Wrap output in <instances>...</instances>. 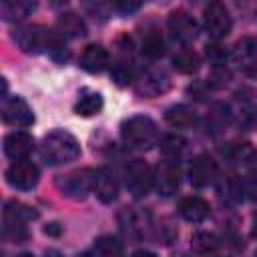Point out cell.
Returning a JSON list of instances; mask_svg holds the SVG:
<instances>
[{"label": "cell", "mask_w": 257, "mask_h": 257, "mask_svg": "<svg viewBox=\"0 0 257 257\" xmlns=\"http://www.w3.org/2000/svg\"><path fill=\"white\" fill-rule=\"evenodd\" d=\"M40 155L48 165H66L80 157V145L74 135L64 128H56L42 139Z\"/></svg>", "instance_id": "obj_1"}, {"label": "cell", "mask_w": 257, "mask_h": 257, "mask_svg": "<svg viewBox=\"0 0 257 257\" xmlns=\"http://www.w3.org/2000/svg\"><path fill=\"white\" fill-rule=\"evenodd\" d=\"M120 139L124 145L137 151H149L159 141V128L157 122L151 116L135 114L120 122Z\"/></svg>", "instance_id": "obj_2"}, {"label": "cell", "mask_w": 257, "mask_h": 257, "mask_svg": "<svg viewBox=\"0 0 257 257\" xmlns=\"http://www.w3.org/2000/svg\"><path fill=\"white\" fill-rule=\"evenodd\" d=\"M98 169H78L68 175H62L56 181V187L60 193L68 199H84L88 193H94Z\"/></svg>", "instance_id": "obj_3"}, {"label": "cell", "mask_w": 257, "mask_h": 257, "mask_svg": "<svg viewBox=\"0 0 257 257\" xmlns=\"http://www.w3.org/2000/svg\"><path fill=\"white\" fill-rule=\"evenodd\" d=\"M124 185L133 197L141 199L151 191V187H155V171L147 161L133 159L124 169Z\"/></svg>", "instance_id": "obj_4"}, {"label": "cell", "mask_w": 257, "mask_h": 257, "mask_svg": "<svg viewBox=\"0 0 257 257\" xmlns=\"http://www.w3.org/2000/svg\"><path fill=\"white\" fill-rule=\"evenodd\" d=\"M203 26L209 32L211 38L221 40L231 32L233 20H231V12L225 4L221 2H211L209 6H205L203 10Z\"/></svg>", "instance_id": "obj_5"}, {"label": "cell", "mask_w": 257, "mask_h": 257, "mask_svg": "<svg viewBox=\"0 0 257 257\" xmlns=\"http://www.w3.org/2000/svg\"><path fill=\"white\" fill-rule=\"evenodd\" d=\"M40 179V171L38 167L28 161V159H22V161H14L8 169H6V183L14 189H20V191H28V189H34L36 183Z\"/></svg>", "instance_id": "obj_6"}, {"label": "cell", "mask_w": 257, "mask_h": 257, "mask_svg": "<svg viewBox=\"0 0 257 257\" xmlns=\"http://www.w3.org/2000/svg\"><path fill=\"white\" fill-rule=\"evenodd\" d=\"M2 120L10 126L26 128L34 122V112L22 96H4L2 102Z\"/></svg>", "instance_id": "obj_7"}, {"label": "cell", "mask_w": 257, "mask_h": 257, "mask_svg": "<svg viewBox=\"0 0 257 257\" xmlns=\"http://www.w3.org/2000/svg\"><path fill=\"white\" fill-rule=\"evenodd\" d=\"M171 86V78L165 70H159V68H149L141 74H137V80H135V88L141 96H147V98H155L163 92H167Z\"/></svg>", "instance_id": "obj_8"}, {"label": "cell", "mask_w": 257, "mask_h": 257, "mask_svg": "<svg viewBox=\"0 0 257 257\" xmlns=\"http://www.w3.org/2000/svg\"><path fill=\"white\" fill-rule=\"evenodd\" d=\"M233 60L243 74L257 78V36L237 40L233 46Z\"/></svg>", "instance_id": "obj_9"}, {"label": "cell", "mask_w": 257, "mask_h": 257, "mask_svg": "<svg viewBox=\"0 0 257 257\" xmlns=\"http://www.w3.org/2000/svg\"><path fill=\"white\" fill-rule=\"evenodd\" d=\"M181 185V169L173 159H165L155 169V189L163 197H171L177 193Z\"/></svg>", "instance_id": "obj_10"}, {"label": "cell", "mask_w": 257, "mask_h": 257, "mask_svg": "<svg viewBox=\"0 0 257 257\" xmlns=\"http://www.w3.org/2000/svg\"><path fill=\"white\" fill-rule=\"evenodd\" d=\"M167 28L177 42H191L197 36V20L187 10H173L167 18Z\"/></svg>", "instance_id": "obj_11"}, {"label": "cell", "mask_w": 257, "mask_h": 257, "mask_svg": "<svg viewBox=\"0 0 257 257\" xmlns=\"http://www.w3.org/2000/svg\"><path fill=\"white\" fill-rule=\"evenodd\" d=\"M217 163L209 155H197L189 169V179L195 187H207L217 179Z\"/></svg>", "instance_id": "obj_12"}, {"label": "cell", "mask_w": 257, "mask_h": 257, "mask_svg": "<svg viewBox=\"0 0 257 257\" xmlns=\"http://www.w3.org/2000/svg\"><path fill=\"white\" fill-rule=\"evenodd\" d=\"M34 151V139L32 135L24 131H14L4 137V155L12 161L28 159V155Z\"/></svg>", "instance_id": "obj_13"}, {"label": "cell", "mask_w": 257, "mask_h": 257, "mask_svg": "<svg viewBox=\"0 0 257 257\" xmlns=\"http://www.w3.org/2000/svg\"><path fill=\"white\" fill-rule=\"evenodd\" d=\"M78 62H80V68H84L86 72L98 74V72H102V70L108 68V64H110V54H108V50H106L104 46H100V44H88V46L82 50Z\"/></svg>", "instance_id": "obj_14"}, {"label": "cell", "mask_w": 257, "mask_h": 257, "mask_svg": "<svg viewBox=\"0 0 257 257\" xmlns=\"http://www.w3.org/2000/svg\"><path fill=\"white\" fill-rule=\"evenodd\" d=\"M179 213L189 223H201L209 215V203L203 197L189 195V197H183L179 201Z\"/></svg>", "instance_id": "obj_15"}, {"label": "cell", "mask_w": 257, "mask_h": 257, "mask_svg": "<svg viewBox=\"0 0 257 257\" xmlns=\"http://www.w3.org/2000/svg\"><path fill=\"white\" fill-rule=\"evenodd\" d=\"M94 193L102 203H112L118 197V181L108 169H98L96 183H94Z\"/></svg>", "instance_id": "obj_16"}, {"label": "cell", "mask_w": 257, "mask_h": 257, "mask_svg": "<svg viewBox=\"0 0 257 257\" xmlns=\"http://www.w3.org/2000/svg\"><path fill=\"white\" fill-rule=\"evenodd\" d=\"M165 118L171 126H177V128H189L193 124H197L199 120V114L193 106L189 104H173L167 108L165 112Z\"/></svg>", "instance_id": "obj_17"}, {"label": "cell", "mask_w": 257, "mask_h": 257, "mask_svg": "<svg viewBox=\"0 0 257 257\" xmlns=\"http://www.w3.org/2000/svg\"><path fill=\"white\" fill-rule=\"evenodd\" d=\"M56 32L62 38H80L86 34V24L84 20L74 14V12H64L56 20Z\"/></svg>", "instance_id": "obj_18"}, {"label": "cell", "mask_w": 257, "mask_h": 257, "mask_svg": "<svg viewBox=\"0 0 257 257\" xmlns=\"http://www.w3.org/2000/svg\"><path fill=\"white\" fill-rule=\"evenodd\" d=\"M104 106V100H102V94L96 92V90H80L76 102H74V112L78 116H92V114H98Z\"/></svg>", "instance_id": "obj_19"}, {"label": "cell", "mask_w": 257, "mask_h": 257, "mask_svg": "<svg viewBox=\"0 0 257 257\" xmlns=\"http://www.w3.org/2000/svg\"><path fill=\"white\" fill-rule=\"evenodd\" d=\"M36 10V2L30 0H4L0 4V14L4 20H24Z\"/></svg>", "instance_id": "obj_20"}, {"label": "cell", "mask_w": 257, "mask_h": 257, "mask_svg": "<svg viewBox=\"0 0 257 257\" xmlns=\"http://www.w3.org/2000/svg\"><path fill=\"white\" fill-rule=\"evenodd\" d=\"M141 50L149 58H159L165 54V38L157 28H147L141 38Z\"/></svg>", "instance_id": "obj_21"}, {"label": "cell", "mask_w": 257, "mask_h": 257, "mask_svg": "<svg viewBox=\"0 0 257 257\" xmlns=\"http://www.w3.org/2000/svg\"><path fill=\"white\" fill-rule=\"evenodd\" d=\"M173 66H175V70H179L183 74H193L201 66V56L195 50H189V48L179 50L173 56Z\"/></svg>", "instance_id": "obj_22"}, {"label": "cell", "mask_w": 257, "mask_h": 257, "mask_svg": "<svg viewBox=\"0 0 257 257\" xmlns=\"http://www.w3.org/2000/svg\"><path fill=\"white\" fill-rule=\"evenodd\" d=\"M231 108L225 104V102H217V104H213V108H211V112H209V116H207V124H209V128L213 131V133H219L221 128H225V124L231 120Z\"/></svg>", "instance_id": "obj_23"}, {"label": "cell", "mask_w": 257, "mask_h": 257, "mask_svg": "<svg viewBox=\"0 0 257 257\" xmlns=\"http://www.w3.org/2000/svg\"><path fill=\"white\" fill-rule=\"evenodd\" d=\"M110 76H112V80H114L118 86H128L131 82L137 80L135 66H133L131 62H126V60H118V62H114L112 68H110Z\"/></svg>", "instance_id": "obj_24"}, {"label": "cell", "mask_w": 257, "mask_h": 257, "mask_svg": "<svg viewBox=\"0 0 257 257\" xmlns=\"http://www.w3.org/2000/svg\"><path fill=\"white\" fill-rule=\"evenodd\" d=\"M223 155L233 163H249L255 157V151L249 147V143H229L223 149Z\"/></svg>", "instance_id": "obj_25"}, {"label": "cell", "mask_w": 257, "mask_h": 257, "mask_svg": "<svg viewBox=\"0 0 257 257\" xmlns=\"http://www.w3.org/2000/svg\"><path fill=\"white\" fill-rule=\"evenodd\" d=\"M94 251L100 257H118L122 253V243L112 235H102L94 239Z\"/></svg>", "instance_id": "obj_26"}, {"label": "cell", "mask_w": 257, "mask_h": 257, "mask_svg": "<svg viewBox=\"0 0 257 257\" xmlns=\"http://www.w3.org/2000/svg\"><path fill=\"white\" fill-rule=\"evenodd\" d=\"M191 247L197 253H211L219 247V239H217V235H213L209 231H195L191 237Z\"/></svg>", "instance_id": "obj_27"}, {"label": "cell", "mask_w": 257, "mask_h": 257, "mask_svg": "<svg viewBox=\"0 0 257 257\" xmlns=\"http://www.w3.org/2000/svg\"><path fill=\"white\" fill-rule=\"evenodd\" d=\"M159 147H161V153L165 157L175 159V157H179L185 151V139L179 137V135H165L161 139V145Z\"/></svg>", "instance_id": "obj_28"}, {"label": "cell", "mask_w": 257, "mask_h": 257, "mask_svg": "<svg viewBox=\"0 0 257 257\" xmlns=\"http://www.w3.org/2000/svg\"><path fill=\"white\" fill-rule=\"evenodd\" d=\"M229 80H231V72L225 68V64L213 66L211 76H209V86H211V88H221V86H225Z\"/></svg>", "instance_id": "obj_29"}, {"label": "cell", "mask_w": 257, "mask_h": 257, "mask_svg": "<svg viewBox=\"0 0 257 257\" xmlns=\"http://www.w3.org/2000/svg\"><path fill=\"white\" fill-rule=\"evenodd\" d=\"M239 126L245 128V131H251L255 124H257V106L253 104H245L239 112Z\"/></svg>", "instance_id": "obj_30"}, {"label": "cell", "mask_w": 257, "mask_h": 257, "mask_svg": "<svg viewBox=\"0 0 257 257\" xmlns=\"http://www.w3.org/2000/svg\"><path fill=\"white\" fill-rule=\"evenodd\" d=\"M205 54H207V58L213 62V66L225 64V60H227V50H225L219 42H211V44H207V46H205Z\"/></svg>", "instance_id": "obj_31"}, {"label": "cell", "mask_w": 257, "mask_h": 257, "mask_svg": "<svg viewBox=\"0 0 257 257\" xmlns=\"http://www.w3.org/2000/svg\"><path fill=\"white\" fill-rule=\"evenodd\" d=\"M243 193L251 201H257V169H251L243 179Z\"/></svg>", "instance_id": "obj_32"}, {"label": "cell", "mask_w": 257, "mask_h": 257, "mask_svg": "<svg viewBox=\"0 0 257 257\" xmlns=\"http://www.w3.org/2000/svg\"><path fill=\"white\" fill-rule=\"evenodd\" d=\"M141 8L139 2H114L112 4V10L120 12V14H131V12H137Z\"/></svg>", "instance_id": "obj_33"}, {"label": "cell", "mask_w": 257, "mask_h": 257, "mask_svg": "<svg viewBox=\"0 0 257 257\" xmlns=\"http://www.w3.org/2000/svg\"><path fill=\"white\" fill-rule=\"evenodd\" d=\"M44 233L46 235H58L60 233V225L58 223H50L48 227H44Z\"/></svg>", "instance_id": "obj_34"}, {"label": "cell", "mask_w": 257, "mask_h": 257, "mask_svg": "<svg viewBox=\"0 0 257 257\" xmlns=\"http://www.w3.org/2000/svg\"><path fill=\"white\" fill-rule=\"evenodd\" d=\"M133 257H159V255H157V253H153V251L141 249V251H135V253H133Z\"/></svg>", "instance_id": "obj_35"}, {"label": "cell", "mask_w": 257, "mask_h": 257, "mask_svg": "<svg viewBox=\"0 0 257 257\" xmlns=\"http://www.w3.org/2000/svg\"><path fill=\"white\" fill-rule=\"evenodd\" d=\"M76 257H100V255H98V253L92 249V251H82V253H78Z\"/></svg>", "instance_id": "obj_36"}, {"label": "cell", "mask_w": 257, "mask_h": 257, "mask_svg": "<svg viewBox=\"0 0 257 257\" xmlns=\"http://www.w3.org/2000/svg\"><path fill=\"white\" fill-rule=\"evenodd\" d=\"M251 235L257 239V213L253 215V225H251Z\"/></svg>", "instance_id": "obj_37"}, {"label": "cell", "mask_w": 257, "mask_h": 257, "mask_svg": "<svg viewBox=\"0 0 257 257\" xmlns=\"http://www.w3.org/2000/svg\"><path fill=\"white\" fill-rule=\"evenodd\" d=\"M44 257H60V253H58V251H46Z\"/></svg>", "instance_id": "obj_38"}, {"label": "cell", "mask_w": 257, "mask_h": 257, "mask_svg": "<svg viewBox=\"0 0 257 257\" xmlns=\"http://www.w3.org/2000/svg\"><path fill=\"white\" fill-rule=\"evenodd\" d=\"M16 257H34V255H32V253H18Z\"/></svg>", "instance_id": "obj_39"}]
</instances>
